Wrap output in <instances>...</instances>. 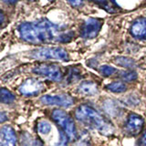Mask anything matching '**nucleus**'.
Returning <instances> with one entry per match:
<instances>
[{
	"label": "nucleus",
	"instance_id": "nucleus-1",
	"mask_svg": "<svg viewBox=\"0 0 146 146\" xmlns=\"http://www.w3.org/2000/svg\"><path fill=\"white\" fill-rule=\"evenodd\" d=\"M58 27L47 19L35 22H25L18 27L20 38L26 42L41 44L56 38Z\"/></svg>",
	"mask_w": 146,
	"mask_h": 146
},
{
	"label": "nucleus",
	"instance_id": "nucleus-2",
	"mask_svg": "<svg viewBox=\"0 0 146 146\" xmlns=\"http://www.w3.org/2000/svg\"><path fill=\"white\" fill-rule=\"evenodd\" d=\"M75 117L80 122L91 129H96L103 135H111L114 131L111 123L89 105L84 104L78 107L75 111Z\"/></svg>",
	"mask_w": 146,
	"mask_h": 146
},
{
	"label": "nucleus",
	"instance_id": "nucleus-3",
	"mask_svg": "<svg viewBox=\"0 0 146 146\" xmlns=\"http://www.w3.org/2000/svg\"><path fill=\"white\" fill-rule=\"evenodd\" d=\"M51 117L53 121L59 126V128L65 132L68 136V141H73L76 140L77 131L73 119L62 110H54Z\"/></svg>",
	"mask_w": 146,
	"mask_h": 146
},
{
	"label": "nucleus",
	"instance_id": "nucleus-4",
	"mask_svg": "<svg viewBox=\"0 0 146 146\" xmlns=\"http://www.w3.org/2000/svg\"><path fill=\"white\" fill-rule=\"evenodd\" d=\"M31 56L36 59H58L66 61L68 59V54L62 48H40L34 50Z\"/></svg>",
	"mask_w": 146,
	"mask_h": 146
},
{
	"label": "nucleus",
	"instance_id": "nucleus-5",
	"mask_svg": "<svg viewBox=\"0 0 146 146\" xmlns=\"http://www.w3.org/2000/svg\"><path fill=\"white\" fill-rule=\"evenodd\" d=\"M35 74L45 77L53 81H60L62 80V72L58 65L55 64H39L32 70Z\"/></svg>",
	"mask_w": 146,
	"mask_h": 146
},
{
	"label": "nucleus",
	"instance_id": "nucleus-6",
	"mask_svg": "<svg viewBox=\"0 0 146 146\" xmlns=\"http://www.w3.org/2000/svg\"><path fill=\"white\" fill-rule=\"evenodd\" d=\"M102 20L99 18L90 17L86 19L81 26L80 35L85 39H91L97 36L102 29Z\"/></svg>",
	"mask_w": 146,
	"mask_h": 146
},
{
	"label": "nucleus",
	"instance_id": "nucleus-7",
	"mask_svg": "<svg viewBox=\"0 0 146 146\" xmlns=\"http://www.w3.org/2000/svg\"><path fill=\"white\" fill-rule=\"evenodd\" d=\"M40 102L45 105H56L63 108H68L73 105L74 100L66 94L44 95L43 97H41Z\"/></svg>",
	"mask_w": 146,
	"mask_h": 146
},
{
	"label": "nucleus",
	"instance_id": "nucleus-8",
	"mask_svg": "<svg viewBox=\"0 0 146 146\" xmlns=\"http://www.w3.org/2000/svg\"><path fill=\"white\" fill-rule=\"evenodd\" d=\"M44 90V84L36 79H29L19 87V92L24 96H36Z\"/></svg>",
	"mask_w": 146,
	"mask_h": 146
},
{
	"label": "nucleus",
	"instance_id": "nucleus-9",
	"mask_svg": "<svg viewBox=\"0 0 146 146\" xmlns=\"http://www.w3.org/2000/svg\"><path fill=\"white\" fill-rule=\"evenodd\" d=\"M144 124L143 117L136 113H131L128 117L126 123V130L131 135H137L141 131Z\"/></svg>",
	"mask_w": 146,
	"mask_h": 146
},
{
	"label": "nucleus",
	"instance_id": "nucleus-10",
	"mask_svg": "<svg viewBox=\"0 0 146 146\" xmlns=\"http://www.w3.org/2000/svg\"><path fill=\"white\" fill-rule=\"evenodd\" d=\"M1 146H17V135L11 126H3L0 133Z\"/></svg>",
	"mask_w": 146,
	"mask_h": 146
},
{
	"label": "nucleus",
	"instance_id": "nucleus-11",
	"mask_svg": "<svg viewBox=\"0 0 146 146\" xmlns=\"http://www.w3.org/2000/svg\"><path fill=\"white\" fill-rule=\"evenodd\" d=\"M131 33L138 39H146V17H139L132 23Z\"/></svg>",
	"mask_w": 146,
	"mask_h": 146
},
{
	"label": "nucleus",
	"instance_id": "nucleus-12",
	"mask_svg": "<svg viewBox=\"0 0 146 146\" xmlns=\"http://www.w3.org/2000/svg\"><path fill=\"white\" fill-rule=\"evenodd\" d=\"M98 86L92 81H84L79 87V92L83 95L92 96L98 93Z\"/></svg>",
	"mask_w": 146,
	"mask_h": 146
},
{
	"label": "nucleus",
	"instance_id": "nucleus-13",
	"mask_svg": "<svg viewBox=\"0 0 146 146\" xmlns=\"http://www.w3.org/2000/svg\"><path fill=\"white\" fill-rule=\"evenodd\" d=\"M106 89L110 91H112V92L115 93H121V92H124L127 90V86L121 81H114L110 83L106 86Z\"/></svg>",
	"mask_w": 146,
	"mask_h": 146
},
{
	"label": "nucleus",
	"instance_id": "nucleus-14",
	"mask_svg": "<svg viewBox=\"0 0 146 146\" xmlns=\"http://www.w3.org/2000/svg\"><path fill=\"white\" fill-rule=\"evenodd\" d=\"M103 108L105 110V111H107L110 115H111V116L117 115L119 111H120V110H119L118 105L116 104V102H113V100H106V102H104Z\"/></svg>",
	"mask_w": 146,
	"mask_h": 146
},
{
	"label": "nucleus",
	"instance_id": "nucleus-15",
	"mask_svg": "<svg viewBox=\"0 0 146 146\" xmlns=\"http://www.w3.org/2000/svg\"><path fill=\"white\" fill-rule=\"evenodd\" d=\"M115 63L118 64V65L121 66V67H124V68H132L136 65V63L133 59L130 58H126V57L116 58Z\"/></svg>",
	"mask_w": 146,
	"mask_h": 146
},
{
	"label": "nucleus",
	"instance_id": "nucleus-16",
	"mask_svg": "<svg viewBox=\"0 0 146 146\" xmlns=\"http://www.w3.org/2000/svg\"><path fill=\"white\" fill-rule=\"evenodd\" d=\"M15 95L11 91H9L7 89L1 90V102L2 103H11L15 100Z\"/></svg>",
	"mask_w": 146,
	"mask_h": 146
},
{
	"label": "nucleus",
	"instance_id": "nucleus-17",
	"mask_svg": "<svg viewBox=\"0 0 146 146\" xmlns=\"http://www.w3.org/2000/svg\"><path fill=\"white\" fill-rule=\"evenodd\" d=\"M51 131V126L47 121H39L38 122V131L41 134H48Z\"/></svg>",
	"mask_w": 146,
	"mask_h": 146
},
{
	"label": "nucleus",
	"instance_id": "nucleus-18",
	"mask_svg": "<svg viewBox=\"0 0 146 146\" xmlns=\"http://www.w3.org/2000/svg\"><path fill=\"white\" fill-rule=\"evenodd\" d=\"M121 78L127 82H131L137 80V73L133 70H128V71H123L121 73Z\"/></svg>",
	"mask_w": 146,
	"mask_h": 146
},
{
	"label": "nucleus",
	"instance_id": "nucleus-19",
	"mask_svg": "<svg viewBox=\"0 0 146 146\" xmlns=\"http://www.w3.org/2000/svg\"><path fill=\"white\" fill-rule=\"evenodd\" d=\"M90 136L88 133H82L79 140H77L74 143V146H90Z\"/></svg>",
	"mask_w": 146,
	"mask_h": 146
},
{
	"label": "nucleus",
	"instance_id": "nucleus-20",
	"mask_svg": "<svg viewBox=\"0 0 146 146\" xmlns=\"http://www.w3.org/2000/svg\"><path fill=\"white\" fill-rule=\"evenodd\" d=\"M100 71L103 76L109 77V76H111L112 74H114V73L117 71V70L115 68L111 67V66L103 65V66H102L100 68Z\"/></svg>",
	"mask_w": 146,
	"mask_h": 146
},
{
	"label": "nucleus",
	"instance_id": "nucleus-21",
	"mask_svg": "<svg viewBox=\"0 0 146 146\" xmlns=\"http://www.w3.org/2000/svg\"><path fill=\"white\" fill-rule=\"evenodd\" d=\"M68 136L66 135L65 132L59 128V141L55 146H68Z\"/></svg>",
	"mask_w": 146,
	"mask_h": 146
},
{
	"label": "nucleus",
	"instance_id": "nucleus-22",
	"mask_svg": "<svg viewBox=\"0 0 146 146\" xmlns=\"http://www.w3.org/2000/svg\"><path fill=\"white\" fill-rule=\"evenodd\" d=\"M68 2L70 3L72 7H78L82 5V2H83V0H68Z\"/></svg>",
	"mask_w": 146,
	"mask_h": 146
},
{
	"label": "nucleus",
	"instance_id": "nucleus-23",
	"mask_svg": "<svg viewBox=\"0 0 146 146\" xmlns=\"http://www.w3.org/2000/svg\"><path fill=\"white\" fill-rule=\"evenodd\" d=\"M140 146H146V131L143 132L140 139Z\"/></svg>",
	"mask_w": 146,
	"mask_h": 146
},
{
	"label": "nucleus",
	"instance_id": "nucleus-24",
	"mask_svg": "<svg viewBox=\"0 0 146 146\" xmlns=\"http://www.w3.org/2000/svg\"><path fill=\"white\" fill-rule=\"evenodd\" d=\"M33 146H44V144H43L42 141H41L40 139H36L34 143H33Z\"/></svg>",
	"mask_w": 146,
	"mask_h": 146
},
{
	"label": "nucleus",
	"instance_id": "nucleus-25",
	"mask_svg": "<svg viewBox=\"0 0 146 146\" xmlns=\"http://www.w3.org/2000/svg\"><path fill=\"white\" fill-rule=\"evenodd\" d=\"M0 121H1V123H3L5 121L7 120V116H6V114H5V112H1V115H0Z\"/></svg>",
	"mask_w": 146,
	"mask_h": 146
},
{
	"label": "nucleus",
	"instance_id": "nucleus-26",
	"mask_svg": "<svg viewBox=\"0 0 146 146\" xmlns=\"http://www.w3.org/2000/svg\"><path fill=\"white\" fill-rule=\"evenodd\" d=\"M3 1L6 3H9V4H14V3H16L17 0H3Z\"/></svg>",
	"mask_w": 146,
	"mask_h": 146
},
{
	"label": "nucleus",
	"instance_id": "nucleus-27",
	"mask_svg": "<svg viewBox=\"0 0 146 146\" xmlns=\"http://www.w3.org/2000/svg\"><path fill=\"white\" fill-rule=\"evenodd\" d=\"M93 1L98 2V3H104V2H105V0H93Z\"/></svg>",
	"mask_w": 146,
	"mask_h": 146
},
{
	"label": "nucleus",
	"instance_id": "nucleus-28",
	"mask_svg": "<svg viewBox=\"0 0 146 146\" xmlns=\"http://www.w3.org/2000/svg\"><path fill=\"white\" fill-rule=\"evenodd\" d=\"M110 1H111L113 5H115V6H118V5H117V2L115 1V0H110Z\"/></svg>",
	"mask_w": 146,
	"mask_h": 146
},
{
	"label": "nucleus",
	"instance_id": "nucleus-29",
	"mask_svg": "<svg viewBox=\"0 0 146 146\" xmlns=\"http://www.w3.org/2000/svg\"><path fill=\"white\" fill-rule=\"evenodd\" d=\"M48 1H53V0H48Z\"/></svg>",
	"mask_w": 146,
	"mask_h": 146
},
{
	"label": "nucleus",
	"instance_id": "nucleus-30",
	"mask_svg": "<svg viewBox=\"0 0 146 146\" xmlns=\"http://www.w3.org/2000/svg\"><path fill=\"white\" fill-rule=\"evenodd\" d=\"M30 1H35V0H30Z\"/></svg>",
	"mask_w": 146,
	"mask_h": 146
}]
</instances>
